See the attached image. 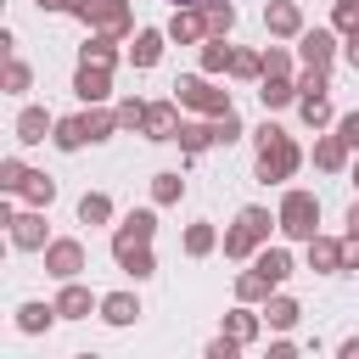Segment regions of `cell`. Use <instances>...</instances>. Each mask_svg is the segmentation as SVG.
Returning <instances> with one entry per match:
<instances>
[{
	"label": "cell",
	"instance_id": "4316f807",
	"mask_svg": "<svg viewBox=\"0 0 359 359\" xmlns=\"http://www.w3.org/2000/svg\"><path fill=\"white\" fill-rule=\"evenodd\" d=\"M230 56H236V50H230V45H224L219 34H208V50H202V67H208V73H219V67H230Z\"/></svg>",
	"mask_w": 359,
	"mask_h": 359
},
{
	"label": "cell",
	"instance_id": "f546056e",
	"mask_svg": "<svg viewBox=\"0 0 359 359\" xmlns=\"http://www.w3.org/2000/svg\"><path fill=\"white\" fill-rule=\"evenodd\" d=\"M230 140H241V118L236 112H219L213 118V146H230Z\"/></svg>",
	"mask_w": 359,
	"mask_h": 359
},
{
	"label": "cell",
	"instance_id": "4fadbf2b",
	"mask_svg": "<svg viewBox=\"0 0 359 359\" xmlns=\"http://www.w3.org/2000/svg\"><path fill=\"white\" fill-rule=\"evenodd\" d=\"M45 129H50L45 107H22V112H17V140H22V146H39V140H45Z\"/></svg>",
	"mask_w": 359,
	"mask_h": 359
},
{
	"label": "cell",
	"instance_id": "db71d44e",
	"mask_svg": "<svg viewBox=\"0 0 359 359\" xmlns=\"http://www.w3.org/2000/svg\"><path fill=\"white\" fill-rule=\"evenodd\" d=\"M353 180H359V168H353Z\"/></svg>",
	"mask_w": 359,
	"mask_h": 359
},
{
	"label": "cell",
	"instance_id": "ba28073f",
	"mask_svg": "<svg viewBox=\"0 0 359 359\" xmlns=\"http://www.w3.org/2000/svg\"><path fill=\"white\" fill-rule=\"evenodd\" d=\"M45 269H50L56 280H73V275L84 269V247H79V241H50V247H45Z\"/></svg>",
	"mask_w": 359,
	"mask_h": 359
},
{
	"label": "cell",
	"instance_id": "1f68e13d",
	"mask_svg": "<svg viewBox=\"0 0 359 359\" xmlns=\"http://www.w3.org/2000/svg\"><path fill=\"white\" fill-rule=\"evenodd\" d=\"M297 112H303V123H314V129H320V123L331 118V107H325V95H303V101H297Z\"/></svg>",
	"mask_w": 359,
	"mask_h": 359
},
{
	"label": "cell",
	"instance_id": "681fc988",
	"mask_svg": "<svg viewBox=\"0 0 359 359\" xmlns=\"http://www.w3.org/2000/svg\"><path fill=\"white\" fill-rule=\"evenodd\" d=\"M39 11H79V0H39Z\"/></svg>",
	"mask_w": 359,
	"mask_h": 359
},
{
	"label": "cell",
	"instance_id": "603a6c76",
	"mask_svg": "<svg viewBox=\"0 0 359 359\" xmlns=\"http://www.w3.org/2000/svg\"><path fill=\"white\" fill-rule=\"evenodd\" d=\"M252 269H258V275H269V280L280 286V280L292 275V258H286L280 247H269V252H258V264H252Z\"/></svg>",
	"mask_w": 359,
	"mask_h": 359
},
{
	"label": "cell",
	"instance_id": "7402d4cb",
	"mask_svg": "<svg viewBox=\"0 0 359 359\" xmlns=\"http://www.w3.org/2000/svg\"><path fill=\"white\" fill-rule=\"evenodd\" d=\"M129 56H135V67H151V62L163 56V34H157V28L135 34V50H129Z\"/></svg>",
	"mask_w": 359,
	"mask_h": 359
},
{
	"label": "cell",
	"instance_id": "52a82bcc",
	"mask_svg": "<svg viewBox=\"0 0 359 359\" xmlns=\"http://www.w3.org/2000/svg\"><path fill=\"white\" fill-rule=\"evenodd\" d=\"M11 247H22V252H39V247H50V241H45V219H39V208H28V213H11Z\"/></svg>",
	"mask_w": 359,
	"mask_h": 359
},
{
	"label": "cell",
	"instance_id": "bcb514c9",
	"mask_svg": "<svg viewBox=\"0 0 359 359\" xmlns=\"http://www.w3.org/2000/svg\"><path fill=\"white\" fill-rule=\"evenodd\" d=\"M337 135H342V140H348V146H359V112H348V118H342V123H337Z\"/></svg>",
	"mask_w": 359,
	"mask_h": 359
},
{
	"label": "cell",
	"instance_id": "74e56055",
	"mask_svg": "<svg viewBox=\"0 0 359 359\" xmlns=\"http://www.w3.org/2000/svg\"><path fill=\"white\" fill-rule=\"evenodd\" d=\"M208 247H213V230H208V224H191V230H185V252H196V258H202Z\"/></svg>",
	"mask_w": 359,
	"mask_h": 359
},
{
	"label": "cell",
	"instance_id": "c3c4849f",
	"mask_svg": "<svg viewBox=\"0 0 359 359\" xmlns=\"http://www.w3.org/2000/svg\"><path fill=\"white\" fill-rule=\"evenodd\" d=\"M342 56H348V62H353V67H359V28H353V34H348V45H342Z\"/></svg>",
	"mask_w": 359,
	"mask_h": 359
},
{
	"label": "cell",
	"instance_id": "ee69618b",
	"mask_svg": "<svg viewBox=\"0 0 359 359\" xmlns=\"http://www.w3.org/2000/svg\"><path fill=\"white\" fill-rule=\"evenodd\" d=\"M342 269H359V230H348L342 241Z\"/></svg>",
	"mask_w": 359,
	"mask_h": 359
},
{
	"label": "cell",
	"instance_id": "f1b7e54d",
	"mask_svg": "<svg viewBox=\"0 0 359 359\" xmlns=\"http://www.w3.org/2000/svg\"><path fill=\"white\" fill-rule=\"evenodd\" d=\"M112 129H118V112H84V135L90 140H107Z\"/></svg>",
	"mask_w": 359,
	"mask_h": 359
},
{
	"label": "cell",
	"instance_id": "8992f818",
	"mask_svg": "<svg viewBox=\"0 0 359 359\" xmlns=\"http://www.w3.org/2000/svg\"><path fill=\"white\" fill-rule=\"evenodd\" d=\"M79 17L101 34H123L129 28V6L123 0H79Z\"/></svg>",
	"mask_w": 359,
	"mask_h": 359
},
{
	"label": "cell",
	"instance_id": "7c38bea8",
	"mask_svg": "<svg viewBox=\"0 0 359 359\" xmlns=\"http://www.w3.org/2000/svg\"><path fill=\"white\" fill-rule=\"evenodd\" d=\"M208 34V22H202V11H191V6H180L174 11V22H168V39H180V45H191V39H202Z\"/></svg>",
	"mask_w": 359,
	"mask_h": 359
},
{
	"label": "cell",
	"instance_id": "816d5d0a",
	"mask_svg": "<svg viewBox=\"0 0 359 359\" xmlns=\"http://www.w3.org/2000/svg\"><path fill=\"white\" fill-rule=\"evenodd\" d=\"M348 230H359V202H353V208H348Z\"/></svg>",
	"mask_w": 359,
	"mask_h": 359
},
{
	"label": "cell",
	"instance_id": "836d02e7",
	"mask_svg": "<svg viewBox=\"0 0 359 359\" xmlns=\"http://www.w3.org/2000/svg\"><path fill=\"white\" fill-rule=\"evenodd\" d=\"M269 286H275V280H269V275H258V269L236 280V292H241V297H269Z\"/></svg>",
	"mask_w": 359,
	"mask_h": 359
},
{
	"label": "cell",
	"instance_id": "7dc6e473",
	"mask_svg": "<svg viewBox=\"0 0 359 359\" xmlns=\"http://www.w3.org/2000/svg\"><path fill=\"white\" fill-rule=\"evenodd\" d=\"M292 62H286V50H264V73H286Z\"/></svg>",
	"mask_w": 359,
	"mask_h": 359
},
{
	"label": "cell",
	"instance_id": "5b68a950",
	"mask_svg": "<svg viewBox=\"0 0 359 359\" xmlns=\"http://www.w3.org/2000/svg\"><path fill=\"white\" fill-rule=\"evenodd\" d=\"M151 230H157V219H151V208H140V213H129V219H123V230L112 236V258H129V252H140V247L151 241Z\"/></svg>",
	"mask_w": 359,
	"mask_h": 359
},
{
	"label": "cell",
	"instance_id": "60d3db41",
	"mask_svg": "<svg viewBox=\"0 0 359 359\" xmlns=\"http://www.w3.org/2000/svg\"><path fill=\"white\" fill-rule=\"evenodd\" d=\"M140 118H146L140 101H118V129H140Z\"/></svg>",
	"mask_w": 359,
	"mask_h": 359
},
{
	"label": "cell",
	"instance_id": "9c48e42d",
	"mask_svg": "<svg viewBox=\"0 0 359 359\" xmlns=\"http://www.w3.org/2000/svg\"><path fill=\"white\" fill-rule=\"evenodd\" d=\"M180 101H157V107H146V118H140V129L151 135V140H174L180 135V112H174Z\"/></svg>",
	"mask_w": 359,
	"mask_h": 359
},
{
	"label": "cell",
	"instance_id": "484cf974",
	"mask_svg": "<svg viewBox=\"0 0 359 359\" xmlns=\"http://www.w3.org/2000/svg\"><path fill=\"white\" fill-rule=\"evenodd\" d=\"M79 219H84V224H107V219H112V202H107L101 191H90V196L79 202Z\"/></svg>",
	"mask_w": 359,
	"mask_h": 359
},
{
	"label": "cell",
	"instance_id": "8d00e7d4",
	"mask_svg": "<svg viewBox=\"0 0 359 359\" xmlns=\"http://www.w3.org/2000/svg\"><path fill=\"white\" fill-rule=\"evenodd\" d=\"M22 180H28V168H22L17 157H6V163H0V185H6V191H22Z\"/></svg>",
	"mask_w": 359,
	"mask_h": 359
},
{
	"label": "cell",
	"instance_id": "3957f363",
	"mask_svg": "<svg viewBox=\"0 0 359 359\" xmlns=\"http://www.w3.org/2000/svg\"><path fill=\"white\" fill-rule=\"evenodd\" d=\"M314 219H320V202H314L309 191H286V202H280V230L297 236V241H309V236H314Z\"/></svg>",
	"mask_w": 359,
	"mask_h": 359
},
{
	"label": "cell",
	"instance_id": "2e32d148",
	"mask_svg": "<svg viewBox=\"0 0 359 359\" xmlns=\"http://www.w3.org/2000/svg\"><path fill=\"white\" fill-rule=\"evenodd\" d=\"M22 202H28V208H50V202H56V180H50V174H28V180H22Z\"/></svg>",
	"mask_w": 359,
	"mask_h": 359
},
{
	"label": "cell",
	"instance_id": "ab89813d",
	"mask_svg": "<svg viewBox=\"0 0 359 359\" xmlns=\"http://www.w3.org/2000/svg\"><path fill=\"white\" fill-rule=\"evenodd\" d=\"M230 73L252 79V73H264V56H247V50H236V56H230Z\"/></svg>",
	"mask_w": 359,
	"mask_h": 359
},
{
	"label": "cell",
	"instance_id": "f907efd6",
	"mask_svg": "<svg viewBox=\"0 0 359 359\" xmlns=\"http://www.w3.org/2000/svg\"><path fill=\"white\" fill-rule=\"evenodd\" d=\"M342 359H359V337H348V342H342Z\"/></svg>",
	"mask_w": 359,
	"mask_h": 359
},
{
	"label": "cell",
	"instance_id": "e575fe53",
	"mask_svg": "<svg viewBox=\"0 0 359 359\" xmlns=\"http://www.w3.org/2000/svg\"><path fill=\"white\" fill-rule=\"evenodd\" d=\"M224 325H230V337H236V342H252V331H258V320H252L247 309H236V314H230Z\"/></svg>",
	"mask_w": 359,
	"mask_h": 359
},
{
	"label": "cell",
	"instance_id": "e0dca14e",
	"mask_svg": "<svg viewBox=\"0 0 359 359\" xmlns=\"http://www.w3.org/2000/svg\"><path fill=\"white\" fill-rule=\"evenodd\" d=\"M56 314H62V320H84V314H90V292L67 280V286H62V297H56Z\"/></svg>",
	"mask_w": 359,
	"mask_h": 359
},
{
	"label": "cell",
	"instance_id": "f35d334b",
	"mask_svg": "<svg viewBox=\"0 0 359 359\" xmlns=\"http://www.w3.org/2000/svg\"><path fill=\"white\" fill-rule=\"evenodd\" d=\"M118 264H123V269H129V275H135V280H146V275H151V269H157V264H151V252H146V247H140V252H129V258H118Z\"/></svg>",
	"mask_w": 359,
	"mask_h": 359
},
{
	"label": "cell",
	"instance_id": "8fae6325",
	"mask_svg": "<svg viewBox=\"0 0 359 359\" xmlns=\"http://www.w3.org/2000/svg\"><path fill=\"white\" fill-rule=\"evenodd\" d=\"M101 320H107V325H129V320H140L135 292H112V297H101Z\"/></svg>",
	"mask_w": 359,
	"mask_h": 359
},
{
	"label": "cell",
	"instance_id": "6da1fadb",
	"mask_svg": "<svg viewBox=\"0 0 359 359\" xmlns=\"http://www.w3.org/2000/svg\"><path fill=\"white\" fill-rule=\"evenodd\" d=\"M292 168H297V146L275 123H264L258 129V180H286Z\"/></svg>",
	"mask_w": 359,
	"mask_h": 359
},
{
	"label": "cell",
	"instance_id": "f6af8a7d",
	"mask_svg": "<svg viewBox=\"0 0 359 359\" xmlns=\"http://www.w3.org/2000/svg\"><path fill=\"white\" fill-rule=\"evenodd\" d=\"M6 84L22 95V90H28V67H22V62H11V67H6Z\"/></svg>",
	"mask_w": 359,
	"mask_h": 359
},
{
	"label": "cell",
	"instance_id": "277c9868",
	"mask_svg": "<svg viewBox=\"0 0 359 359\" xmlns=\"http://www.w3.org/2000/svg\"><path fill=\"white\" fill-rule=\"evenodd\" d=\"M174 101H180V107H196V112H213V118L230 112V95H219L208 79H180V84H174Z\"/></svg>",
	"mask_w": 359,
	"mask_h": 359
},
{
	"label": "cell",
	"instance_id": "83f0119b",
	"mask_svg": "<svg viewBox=\"0 0 359 359\" xmlns=\"http://www.w3.org/2000/svg\"><path fill=\"white\" fill-rule=\"evenodd\" d=\"M342 151H348V140H342V135H331V140H320V146H314V163H320V168H342Z\"/></svg>",
	"mask_w": 359,
	"mask_h": 359
},
{
	"label": "cell",
	"instance_id": "d4e9b609",
	"mask_svg": "<svg viewBox=\"0 0 359 359\" xmlns=\"http://www.w3.org/2000/svg\"><path fill=\"white\" fill-rule=\"evenodd\" d=\"M185 151H202V146H213V123H180V135H174Z\"/></svg>",
	"mask_w": 359,
	"mask_h": 359
},
{
	"label": "cell",
	"instance_id": "f5cc1de1",
	"mask_svg": "<svg viewBox=\"0 0 359 359\" xmlns=\"http://www.w3.org/2000/svg\"><path fill=\"white\" fill-rule=\"evenodd\" d=\"M174 6H202V0H174Z\"/></svg>",
	"mask_w": 359,
	"mask_h": 359
},
{
	"label": "cell",
	"instance_id": "b9f144b4",
	"mask_svg": "<svg viewBox=\"0 0 359 359\" xmlns=\"http://www.w3.org/2000/svg\"><path fill=\"white\" fill-rule=\"evenodd\" d=\"M337 28H348V34L359 28V0H342V6H337Z\"/></svg>",
	"mask_w": 359,
	"mask_h": 359
},
{
	"label": "cell",
	"instance_id": "d6986e66",
	"mask_svg": "<svg viewBox=\"0 0 359 359\" xmlns=\"http://www.w3.org/2000/svg\"><path fill=\"white\" fill-rule=\"evenodd\" d=\"M258 101H264V107H286V101H297V90L286 84V73H264V90H258Z\"/></svg>",
	"mask_w": 359,
	"mask_h": 359
},
{
	"label": "cell",
	"instance_id": "4dcf8cb0",
	"mask_svg": "<svg viewBox=\"0 0 359 359\" xmlns=\"http://www.w3.org/2000/svg\"><path fill=\"white\" fill-rule=\"evenodd\" d=\"M264 314H269V325H280V331H286V325H297V303H292V297H269V309H264Z\"/></svg>",
	"mask_w": 359,
	"mask_h": 359
},
{
	"label": "cell",
	"instance_id": "44dd1931",
	"mask_svg": "<svg viewBox=\"0 0 359 359\" xmlns=\"http://www.w3.org/2000/svg\"><path fill=\"white\" fill-rule=\"evenodd\" d=\"M303 62H309V67H325V62H331V34H325V28L303 34Z\"/></svg>",
	"mask_w": 359,
	"mask_h": 359
},
{
	"label": "cell",
	"instance_id": "ac0fdd59",
	"mask_svg": "<svg viewBox=\"0 0 359 359\" xmlns=\"http://www.w3.org/2000/svg\"><path fill=\"white\" fill-rule=\"evenodd\" d=\"M50 320H56V303H22V309H17V331H28V337L45 331Z\"/></svg>",
	"mask_w": 359,
	"mask_h": 359
},
{
	"label": "cell",
	"instance_id": "d590c367",
	"mask_svg": "<svg viewBox=\"0 0 359 359\" xmlns=\"http://www.w3.org/2000/svg\"><path fill=\"white\" fill-rule=\"evenodd\" d=\"M84 62H101V67H107V62H112V34H95V39L84 45Z\"/></svg>",
	"mask_w": 359,
	"mask_h": 359
},
{
	"label": "cell",
	"instance_id": "d6a6232c",
	"mask_svg": "<svg viewBox=\"0 0 359 359\" xmlns=\"http://www.w3.org/2000/svg\"><path fill=\"white\" fill-rule=\"evenodd\" d=\"M180 191H185V180H180V174H157V185H151V196H157V202H180Z\"/></svg>",
	"mask_w": 359,
	"mask_h": 359
},
{
	"label": "cell",
	"instance_id": "30bf717a",
	"mask_svg": "<svg viewBox=\"0 0 359 359\" xmlns=\"http://www.w3.org/2000/svg\"><path fill=\"white\" fill-rule=\"evenodd\" d=\"M73 90H79V101H107V67L101 62H79Z\"/></svg>",
	"mask_w": 359,
	"mask_h": 359
},
{
	"label": "cell",
	"instance_id": "ffe728a7",
	"mask_svg": "<svg viewBox=\"0 0 359 359\" xmlns=\"http://www.w3.org/2000/svg\"><path fill=\"white\" fill-rule=\"evenodd\" d=\"M309 264L331 275V269H342V247H337V241H320V236H309Z\"/></svg>",
	"mask_w": 359,
	"mask_h": 359
},
{
	"label": "cell",
	"instance_id": "7bdbcfd3",
	"mask_svg": "<svg viewBox=\"0 0 359 359\" xmlns=\"http://www.w3.org/2000/svg\"><path fill=\"white\" fill-rule=\"evenodd\" d=\"M236 348H241L236 337H219V342H208V359H236Z\"/></svg>",
	"mask_w": 359,
	"mask_h": 359
},
{
	"label": "cell",
	"instance_id": "9a60e30c",
	"mask_svg": "<svg viewBox=\"0 0 359 359\" xmlns=\"http://www.w3.org/2000/svg\"><path fill=\"white\" fill-rule=\"evenodd\" d=\"M264 22H269L275 34H297V28H303V17H297V6H292V0H275V6H264Z\"/></svg>",
	"mask_w": 359,
	"mask_h": 359
},
{
	"label": "cell",
	"instance_id": "7a4b0ae2",
	"mask_svg": "<svg viewBox=\"0 0 359 359\" xmlns=\"http://www.w3.org/2000/svg\"><path fill=\"white\" fill-rule=\"evenodd\" d=\"M269 224H280V219H269V208H241L236 230L224 236V252H230V258H247V252H252V241H264V236H269Z\"/></svg>",
	"mask_w": 359,
	"mask_h": 359
},
{
	"label": "cell",
	"instance_id": "5bb4252c",
	"mask_svg": "<svg viewBox=\"0 0 359 359\" xmlns=\"http://www.w3.org/2000/svg\"><path fill=\"white\" fill-rule=\"evenodd\" d=\"M202 22H208V34L224 39V34L236 28V6H230V0H202Z\"/></svg>",
	"mask_w": 359,
	"mask_h": 359
},
{
	"label": "cell",
	"instance_id": "cb8c5ba5",
	"mask_svg": "<svg viewBox=\"0 0 359 359\" xmlns=\"http://www.w3.org/2000/svg\"><path fill=\"white\" fill-rule=\"evenodd\" d=\"M50 140H56V146H62V151H79V146H84V140H90V135H84V118H62V123H56V135H50Z\"/></svg>",
	"mask_w": 359,
	"mask_h": 359
}]
</instances>
